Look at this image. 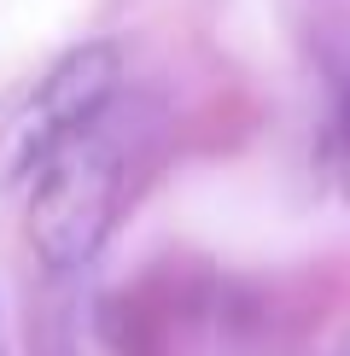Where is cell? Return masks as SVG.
<instances>
[{
  "label": "cell",
  "instance_id": "6da1fadb",
  "mask_svg": "<svg viewBox=\"0 0 350 356\" xmlns=\"http://www.w3.org/2000/svg\"><path fill=\"white\" fill-rule=\"evenodd\" d=\"M128 158H135V123L123 117V106H111L24 175L29 234L47 269H82L106 245L128 193Z\"/></svg>",
  "mask_w": 350,
  "mask_h": 356
},
{
  "label": "cell",
  "instance_id": "7a4b0ae2",
  "mask_svg": "<svg viewBox=\"0 0 350 356\" xmlns=\"http://www.w3.org/2000/svg\"><path fill=\"white\" fill-rule=\"evenodd\" d=\"M117 82H123V58L111 41H88V47L65 53L58 65L41 76V88L29 94V106L18 117V135H12V175H24L65 146L76 129H88L99 111L117 106Z\"/></svg>",
  "mask_w": 350,
  "mask_h": 356
},
{
  "label": "cell",
  "instance_id": "3957f363",
  "mask_svg": "<svg viewBox=\"0 0 350 356\" xmlns=\"http://www.w3.org/2000/svg\"><path fill=\"white\" fill-rule=\"evenodd\" d=\"M333 158H339V175H344V193H350V106L339 111V135H333Z\"/></svg>",
  "mask_w": 350,
  "mask_h": 356
},
{
  "label": "cell",
  "instance_id": "277c9868",
  "mask_svg": "<svg viewBox=\"0 0 350 356\" xmlns=\"http://www.w3.org/2000/svg\"><path fill=\"white\" fill-rule=\"evenodd\" d=\"M0 356H6V321H0Z\"/></svg>",
  "mask_w": 350,
  "mask_h": 356
}]
</instances>
